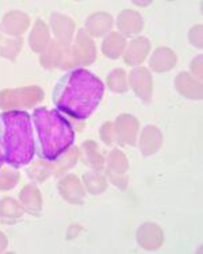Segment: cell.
Instances as JSON below:
<instances>
[{
  "mask_svg": "<svg viewBox=\"0 0 203 254\" xmlns=\"http://www.w3.org/2000/svg\"><path fill=\"white\" fill-rule=\"evenodd\" d=\"M103 83L85 69H74L63 77L53 91V103L61 113L74 119H85L103 98Z\"/></svg>",
  "mask_w": 203,
  "mask_h": 254,
  "instance_id": "cell-1",
  "label": "cell"
},
{
  "mask_svg": "<svg viewBox=\"0 0 203 254\" xmlns=\"http://www.w3.org/2000/svg\"><path fill=\"white\" fill-rule=\"evenodd\" d=\"M35 153L46 161H55L63 156L74 141L69 122L55 108H35L33 117Z\"/></svg>",
  "mask_w": 203,
  "mask_h": 254,
  "instance_id": "cell-2",
  "label": "cell"
},
{
  "mask_svg": "<svg viewBox=\"0 0 203 254\" xmlns=\"http://www.w3.org/2000/svg\"><path fill=\"white\" fill-rule=\"evenodd\" d=\"M0 146L3 160L12 168L29 164L35 154L34 131L31 117L25 111L0 114Z\"/></svg>",
  "mask_w": 203,
  "mask_h": 254,
  "instance_id": "cell-3",
  "label": "cell"
},
{
  "mask_svg": "<svg viewBox=\"0 0 203 254\" xmlns=\"http://www.w3.org/2000/svg\"><path fill=\"white\" fill-rule=\"evenodd\" d=\"M3 162H4V160H3V150H1V146H0V166L3 165Z\"/></svg>",
  "mask_w": 203,
  "mask_h": 254,
  "instance_id": "cell-4",
  "label": "cell"
}]
</instances>
